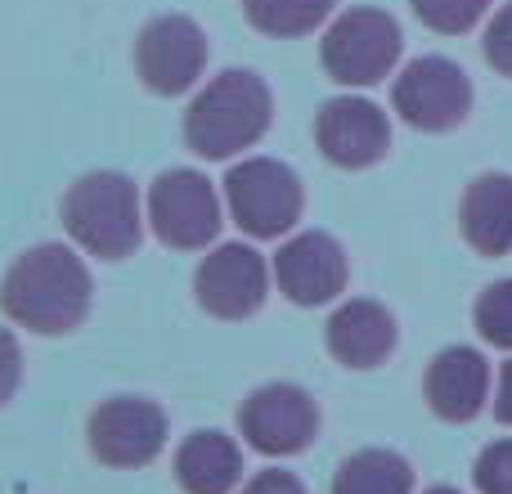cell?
<instances>
[{
	"label": "cell",
	"instance_id": "7c38bea8",
	"mask_svg": "<svg viewBox=\"0 0 512 494\" xmlns=\"http://www.w3.org/2000/svg\"><path fill=\"white\" fill-rule=\"evenodd\" d=\"M315 140L328 162H337V167H346V171H364L387 158L391 122L369 99L342 95V99H328L324 113L315 117Z\"/></svg>",
	"mask_w": 512,
	"mask_h": 494
},
{
	"label": "cell",
	"instance_id": "603a6c76",
	"mask_svg": "<svg viewBox=\"0 0 512 494\" xmlns=\"http://www.w3.org/2000/svg\"><path fill=\"white\" fill-rule=\"evenodd\" d=\"M481 50H486V63H490V68L504 72V77H512V5H504L495 18H490Z\"/></svg>",
	"mask_w": 512,
	"mask_h": 494
},
{
	"label": "cell",
	"instance_id": "52a82bcc",
	"mask_svg": "<svg viewBox=\"0 0 512 494\" xmlns=\"http://www.w3.org/2000/svg\"><path fill=\"white\" fill-rule=\"evenodd\" d=\"M391 104L414 131H454L472 108V81L459 63L427 54L396 77Z\"/></svg>",
	"mask_w": 512,
	"mask_h": 494
},
{
	"label": "cell",
	"instance_id": "277c9868",
	"mask_svg": "<svg viewBox=\"0 0 512 494\" xmlns=\"http://www.w3.org/2000/svg\"><path fill=\"white\" fill-rule=\"evenodd\" d=\"M324 72L337 86H378L400 59V27L382 9H346L319 45Z\"/></svg>",
	"mask_w": 512,
	"mask_h": 494
},
{
	"label": "cell",
	"instance_id": "ac0fdd59",
	"mask_svg": "<svg viewBox=\"0 0 512 494\" xmlns=\"http://www.w3.org/2000/svg\"><path fill=\"white\" fill-rule=\"evenodd\" d=\"M414 468L396 450H360L337 468L333 494H409Z\"/></svg>",
	"mask_w": 512,
	"mask_h": 494
},
{
	"label": "cell",
	"instance_id": "4316f807",
	"mask_svg": "<svg viewBox=\"0 0 512 494\" xmlns=\"http://www.w3.org/2000/svg\"><path fill=\"white\" fill-rule=\"evenodd\" d=\"M427 494H459V490H450V486H436V490H427Z\"/></svg>",
	"mask_w": 512,
	"mask_h": 494
},
{
	"label": "cell",
	"instance_id": "6da1fadb",
	"mask_svg": "<svg viewBox=\"0 0 512 494\" xmlns=\"http://www.w3.org/2000/svg\"><path fill=\"white\" fill-rule=\"evenodd\" d=\"M0 306L18 328L36 337L72 333L90 315V270L72 247L36 243L9 265L0 283Z\"/></svg>",
	"mask_w": 512,
	"mask_h": 494
},
{
	"label": "cell",
	"instance_id": "7402d4cb",
	"mask_svg": "<svg viewBox=\"0 0 512 494\" xmlns=\"http://www.w3.org/2000/svg\"><path fill=\"white\" fill-rule=\"evenodd\" d=\"M481 494H512V441H495L481 450L477 468H472Z\"/></svg>",
	"mask_w": 512,
	"mask_h": 494
},
{
	"label": "cell",
	"instance_id": "8fae6325",
	"mask_svg": "<svg viewBox=\"0 0 512 494\" xmlns=\"http://www.w3.org/2000/svg\"><path fill=\"white\" fill-rule=\"evenodd\" d=\"M265 283H270V274H265L261 252L243 243H225L212 256H203L194 274V297L216 319H248L261 310Z\"/></svg>",
	"mask_w": 512,
	"mask_h": 494
},
{
	"label": "cell",
	"instance_id": "484cf974",
	"mask_svg": "<svg viewBox=\"0 0 512 494\" xmlns=\"http://www.w3.org/2000/svg\"><path fill=\"white\" fill-rule=\"evenodd\" d=\"M495 418L504 427H512V360L499 369V387H495Z\"/></svg>",
	"mask_w": 512,
	"mask_h": 494
},
{
	"label": "cell",
	"instance_id": "5bb4252c",
	"mask_svg": "<svg viewBox=\"0 0 512 494\" xmlns=\"http://www.w3.org/2000/svg\"><path fill=\"white\" fill-rule=\"evenodd\" d=\"M427 405L445 423H472L490 400V364L472 346H450L427 364Z\"/></svg>",
	"mask_w": 512,
	"mask_h": 494
},
{
	"label": "cell",
	"instance_id": "d4e9b609",
	"mask_svg": "<svg viewBox=\"0 0 512 494\" xmlns=\"http://www.w3.org/2000/svg\"><path fill=\"white\" fill-rule=\"evenodd\" d=\"M243 494H306V490H301V481L292 477V472L265 468V472H256L248 486H243Z\"/></svg>",
	"mask_w": 512,
	"mask_h": 494
},
{
	"label": "cell",
	"instance_id": "9a60e30c",
	"mask_svg": "<svg viewBox=\"0 0 512 494\" xmlns=\"http://www.w3.org/2000/svg\"><path fill=\"white\" fill-rule=\"evenodd\" d=\"M328 351L346 369H378L396 351V319L378 301H342L328 319Z\"/></svg>",
	"mask_w": 512,
	"mask_h": 494
},
{
	"label": "cell",
	"instance_id": "ffe728a7",
	"mask_svg": "<svg viewBox=\"0 0 512 494\" xmlns=\"http://www.w3.org/2000/svg\"><path fill=\"white\" fill-rule=\"evenodd\" d=\"M418 14V23H427L441 36H463L490 14L495 0H409Z\"/></svg>",
	"mask_w": 512,
	"mask_h": 494
},
{
	"label": "cell",
	"instance_id": "e0dca14e",
	"mask_svg": "<svg viewBox=\"0 0 512 494\" xmlns=\"http://www.w3.org/2000/svg\"><path fill=\"white\" fill-rule=\"evenodd\" d=\"M176 481L189 494H230L243 481V454L225 432H194L176 450Z\"/></svg>",
	"mask_w": 512,
	"mask_h": 494
},
{
	"label": "cell",
	"instance_id": "d6986e66",
	"mask_svg": "<svg viewBox=\"0 0 512 494\" xmlns=\"http://www.w3.org/2000/svg\"><path fill=\"white\" fill-rule=\"evenodd\" d=\"M243 14L265 36H306L333 14V0H243Z\"/></svg>",
	"mask_w": 512,
	"mask_h": 494
},
{
	"label": "cell",
	"instance_id": "8992f818",
	"mask_svg": "<svg viewBox=\"0 0 512 494\" xmlns=\"http://www.w3.org/2000/svg\"><path fill=\"white\" fill-rule=\"evenodd\" d=\"M86 441L104 468H149L167 445V414L153 400L113 396L90 414Z\"/></svg>",
	"mask_w": 512,
	"mask_h": 494
},
{
	"label": "cell",
	"instance_id": "7a4b0ae2",
	"mask_svg": "<svg viewBox=\"0 0 512 494\" xmlns=\"http://www.w3.org/2000/svg\"><path fill=\"white\" fill-rule=\"evenodd\" d=\"M270 131V86L256 72H221L185 113V144L198 158H234Z\"/></svg>",
	"mask_w": 512,
	"mask_h": 494
},
{
	"label": "cell",
	"instance_id": "cb8c5ba5",
	"mask_svg": "<svg viewBox=\"0 0 512 494\" xmlns=\"http://www.w3.org/2000/svg\"><path fill=\"white\" fill-rule=\"evenodd\" d=\"M18 378H23V351H18V337L9 328H0V405L18 391Z\"/></svg>",
	"mask_w": 512,
	"mask_h": 494
},
{
	"label": "cell",
	"instance_id": "9c48e42d",
	"mask_svg": "<svg viewBox=\"0 0 512 494\" xmlns=\"http://www.w3.org/2000/svg\"><path fill=\"white\" fill-rule=\"evenodd\" d=\"M207 68V36L194 18L162 14L135 41V72L153 95H185Z\"/></svg>",
	"mask_w": 512,
	"mask_h": 494
},
{
	"label": "cell",
	"instance_id": "5b68a950",
	"mask_svg": "<svg viewBox=\"0 0 512 494\" xmlns=\"http://www.w3.org/2000/svg\"><path fill=\"white\" fill-rule=\"evenodd\" d=\"M225 203L252 239H279L301 216V180L274 158H248L225 176Z\"/></svg>",
	"mask_w": 512,
	"mask_h": 494
},
{
	"label": "cell",
	"instance_id": "4fadbf2b",
	"mask_svg": "<svg viewBox=\"0 0 512 494\" xmlns=\"http://www.w3.org/2000/svg\"><path fill=\"white\" fill-rule=\"evenodd\" d=\"M274 283L292 306H324L346 288V252L328 234L306 230L279 247Z\"/></svg>",
	"mask_w": 512,
	"mask_h": 494
},
{
	"label": "cell",
	"instance_id": "44dd1931",
	"mask_svg": "<svg viewBox=\"0 0 512 494\" xmlns=\"http://www.w3.org/2000/svg\"><path fill=\"white\" fill-rule=\"evenodd\" d=\"M477 333L499 351H512V279L490 283L477 297Z\"/></svg>",
	"mask_w": 512,
	"mask_h": 494
},
{
	"label": "cell",
	"instance_id": "3957f363",
	"mask_svg": "<svg viewBox=\"0 0 512 494\" xmlns=\"http://www.w3.org/2000/svg\"><path fill=\"white\" fill-rule=\"evenodd\" d=\"M63 230L90 256L122 261L140 247V194L122 171H90L63 194Z\"/></svg>",
	"mask_w": 512,
	"mask_h": 494
},
{
	"label": "cell",
	"instance_id": "ba28073f",
	"mask_svg": "<svg viewBox=\"0 0 512 494\" xmlns=\"http://www.w3.org/2000/svg\"><path fill=\"white\" fill-rule=\"evenodd\" d=\"M149 225L176 252H198L221 230V203L207 176L198 171H162L149 194Z\"/></svg>",
	"mask_w": 512,
	"mask_h": 494
},
{
	"label": "cell",
	"instance_id": "2e32d148",
	"mask_svg": "<svg viewBox=\"0 0 512 494\" xmlns=\"http://www.w3.org/2000/svg\"><path fill=\"white\" fill-rule=\"evenodd\" d=\"M459 225L468 247H477L481 256H504L512 252V176H477L463 194Z\"/></svg>",
	"mask_w": 512,
	"mask_h": 494
},
{
	"label": "cell",
	"instance_id": "30bf717a",
	"mask_svg": "<svg viewBox=\"0 0 512 494\" xmlns=\"http://www.w3.org/2000/svg\"><path fill=\"white\" fill-rule=\"evenodd\" d=\"M239 427L261 454H301L319 432V409L292 382H265L239 409Z\"/></svg>",
	"mask_w": 512,
	"mask_h": 494
}]
</instances>
